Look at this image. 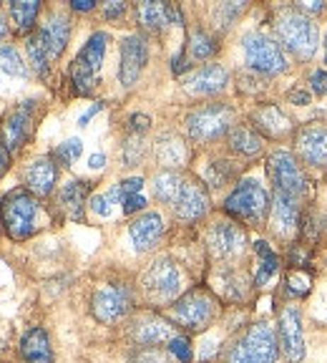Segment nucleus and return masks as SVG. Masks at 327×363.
<instances>
[{"label":"nucleus","instance_id":"3","mask_svg":"<svg viewBox=\"0 0 327 363\" xmlns=\"http://www.w3.org/2000/svg\"><path fill=\"white\" fill-rule=\"evenodd\" d=\"M224 210H226V215H231L234 220L260 225V222H265L267 212H270V197H267L265 187H262L260 182L244 179V182H239L237 187H234V192L226 197Z\"/></svg>","mask_w":327,"mask_h":363},{"label":"nucleus","instance_id":"36","mask_svg":"<svg viewBox=\"0 0 327 363\" xmlns=\"http://www.w3.org/2000/svg\"><path fill=\"white\" fill-rule=\"evenodd\" d=\"M312 270L310 267H292L287 278V290L294 295V298H305L312 288Z\"/></svg>","mask_w":327,"mask_h":363},{"label":"nucleus","instance_id":"45","mask_svg":"<svg viewBox=\"0 0 327 363\" xmlns=\"http://www.w3.org/2000/svg\"><path fill=\"white\" fill-rule=\"evenodd\" d=\"M149 124H151V119L149 116H144V113H134L129 119V129L136 131V134H142V131L149 129Z\"/></svg>","mask_w":327,"mask_h":363},{"label":"nucleus","instance_id":"39","mask_svg":"<svg viewBox=\"0 0 327 363\" xmlns=\"http://www.w3.org/2000/svg\"><path fill=\"white\" fill-rule=\"evenodd\" d=\"M229 162H212L207 169V182L212 184V187H224L226 179H229L231 174V167H226Z\"/></svg>","mask_w":327,"mask_h":363},{"label":"nucleus","instance_id":"12","mask_svg":"<svg viewBox=\"0 0 327 363\" xmlns=\"http://www.w3.org/2000/svg\"><path fill=\"white\" fill-rule=\"evenodd\" d=\"M277 338L287 363H299L305 358V335H302V315L297 306H287L280 313V325H277Z\"/></svg>","mask_w":327,"mask_h":363},{"label":"nucleus","instance_id":"8","mask_svg":"<svg viewBox=\"0 0 327 363\" xmlns=\"http://www.w3.org/2000/svg\"><path fill=\"white\" fill-rule=\"evenodd\" d=\"M35 217L38 202L25 192L11 194L3 204V225L13 240H28L35 233Z\"/></svg>","mask_w":327,"mask_h":363},{"label":"nucleus","instance_id":"40","mask_svg":"<svg viewBox=\"0 0 327 363\" xmlns=\"http://www.w3.org/2000/svg\"><path fill=\"white\" fill-rule=\"evenodd\" d=\"M142 154H144V144L139 136H131L129 142L124 144V162L126 167H136L142 162Z\"/></svg>","mask_w":327,"mask_h":363},{"label":"nucleus","instance_id":"30","mask_svg":"<svg viewBox=\"0 0 327 363\" xmlns=\"http://www.w3.org/2000/svg\"><path fill=\"white\" fill-rule=\"evenodd\" d=\"M229 147L242 157H254L262 152V136L249 126H237L229 131Z\"/></svg>","mask_w":327,"mask_h":363},{"label":"nucleus","instance_id":"16","mask_svg":"<svg viewBox=\"0 0 327 363\" xmlns=\"http://www.w3.org/2000/svg\"><path fill=\"white\" fill-rule=\"evenodd\" d=\"M207 242L212 255L217 257H231L242 252L244 247V233L234 222H217L207 235Z\"/></svg>","mask_w":327,"mask_h":363},{"label":"nucleus","instance_id":"49","mask_svg":"<svg viewBox=\"0 0 327 363\" xmlns=\"http://www.w3.org/2000/svg\"><path fill=\"white\" fill-rule=\"evenodd\" d=\"M71 8H74V11H79V13H86V11H93V8H96V3H93V0H74V3H71Z\"/></svg>","mask_w":327,"mask_h":363},{"label":"nucleus","instance_id":"29","mask_svg":"<svg viewBox=\"0 0 327 363\" xmlns=\"http://www.w3.org/2000/svg\"><path fill=\"white\" fill-rule=\"evenodd\" d=\"M184 177L176 174V172H161V174L154 177V194H156V199L174 207L181 189H184Z\"/></svg>","mask_w":327,"mask_h":363},{"label":"nucleus","instance_id":"48","mask_svg":"<svg viewBox=\"0 0 327 363\" xmlns=\"http://www.w3.org/2000/svg\"><path fill=\"white\" fill-rule=\"evenodd\" d=\"M186 68H189V63H186V53L184 51H181L179 56L171 58V71H174V74H181V71H186Z\"/></svg>","mask_w":327,"mask_h":363},{"label":"nucleus","instance_id":"56","mask_svg":"<svg viewBox=\"0 0 327 363\" xmlns=\"http://www.w3.org/2000/svg\"><path fill=\"white\" fill-rule=\"evenodd\" d=\"M325 63H327V35H325Z\"/></svg>","mask_w":327,"mask_h":363},{"label":"nucleus","instance_id":"26","mask_svg":"<svg viewBox=\"0 0 327 363\" xmlns=\"http://www.w3.org/2000/svg\"><path fill=\"white\" fill-rule=\"evenodd\" d=\"M38 33H40V38H43L45 48H48V53H51V61H56V58L63 53V48H66L68 35H71V26H68V18L51 16L38 28Z\"/></svg>","mask_w":327,"mask_h":363},{"label":"nucleus","instance_id":"25","mask_svg":"<svg viewBox=\"0 0 327 363\" xmlns=\"http://www.w3.org/2000/svg\"><path fill=\"white\" fill-rule=\"evenodd\" d=\"M252 121L257 129L265 131V134L272 136V139H282V136H287L289 131H292V121H289L282 113V108L275 106V104L257 108V111L252 113Z\"/></svg>","mask_w":327,"mask_h":363},{"label":"nucleus","instance_id":"33","mask_svg":"<svg viewBox=\"0 0 327 363\" xmlns=\"http://www.w3.org/2000/svg\"><path fill=\"white\" fill-rule=\"evenodd\" d=\"M156 157L164 167H179L186 159V147L176 136H161L156 144Z\"/></svg>","mask_w":327,"mask_h":363},{"label":"nucleus","instance_id":"42","mask_svg":"<svg viewBox=\"0 0 327 363\" xmlns=\"http://www.w3.org/2000/svg\"><path fill=\"white\" fill-rule=\"evenodd\" d=\"M121 204H124L126 215H134V212H142L144 207H147V199H144L142 194H129Z\"/></svg>","mask_w":327,"mask_h":363},{"label":"nucleus","instance_id":"14","mask_svg":"<svg viewBox=\"0 0 327 363\" xmlns=\"http://www.w3.org/2000/svg\"><path fill=\"white\" fill-rule=\"evenodd\" d=\"M149 61V45L142 35H126L121 43V84L134 86Z\"/></svg>","mask_w":327,"mask_h":363},{"label":"nucleus","instance_id":"54","mask_svg":"<svg viewBox=\"0 0 327 363\" xmlns=\"http://www.w3.org/2000/svg\"><path fill=\"white\" fill-rule=\"evenodd\" d=\"M302 11H307V13H322V11H325V6H322V3H312V0H305V3H302Z\"/></svg>","mask_w":327,"mask_h":363},{"label":"nucleus","instance_id":"55","mask_svg":"<svg viewBox=\"0 0 327 363\" xmlns=\"http://www.w3.org/2000/svg\"><path fill=\"white\" fill-rule=\"evenodd\" d=\"M8 35V26H6V21H3V18H0V40L6 38Z\"/></svg>","mask_w":327,"mask_h":363},{"label":"nucleus","instance_id":"19","mask_svg":"<svg viewBox=\"0 0 327 363\" xmlns=\"http://www.w3.org/2000/svg\"><path fill=\"white\" fill-rule=\"evenodd\" d=\"M229 84V74L226 68L217 66V63H209V66L194 71L189 79H186V91L199 94V96H212V94H219Z\"/></svg>","mask_w":327,"mask_h":363},{"label":"nucleus","instance_id":"1","mask_svg":"<svg viewBox=\"0 0 327 363\" xmlns=\"http://www.w3.org/2000/svg\"><path fill=\"white\" fill-rule=\"evenodd\" d=\"M275 30L280 43L297 58L310 61L315 56L320 35H317V23L310 16L299 11H282L275 23Z\"/></svg>","mask_w":327,"mask_h":363},{"label":"nucleus","instance_id":"31","mask_svg":"<svg viewBox=\"0 0 327 363\" xmlns=\"http://www.w3.org/2000/svg\"><path fill=\"white\" fill-rule=\"evenodd\" d=\"M254 252L260 257V270L254 275V285H265L267 280L280 270V257L275 255V250H272L265 240H257V242H254Z\"/></svg>","mask_w":327,"mask_h":363},{"label":"nucleus","instance_id":"50","mask_svg":"<svg viewBox=\"0 0 327 363\" xmlns=\"http://www.w3.org/2000/svg\"><path fill=\"white\" fill-rule=\"evenodd\" d=\"M101 106H103V104H93V106H91L88 111H86L84 116H81V121H79V124H81V126H86V124H88V121L93 119V116H96L98 111H101Z\"/></svg>","mask_w":327,"mask_h":363},{"label":"nucleus","instance_id":"7","mask_svg":"<svg viewBox=\"0 0 327 363\" xmlns=\"http://www.w3.org/2000/svg\"><path fill=\"white\" fill-rule=\"evenodd\" d=\"M244 45V61L249 68L260 71V74H282L287 68V58H285L282 45L275 43L272 38L262 33H249L242 40Z\"/></svg>","mask_w":327,"mask_h":363},{"label":"nucleus","instance_id":"9","mask_svg":"<svg viewBox=\"0 0 327 363\" xmlns=\"http://www.w3.org/2000/svg\"><path fill=\"white\" fill-rule=\"evenodd\" d=\"M134 306V295L126 285H103L91 298V313L101 323H116Z\"/></svg>","mask_w":327,"mask_h":363},{"label":"nucleus","instance_id":"47","mask_svg":"<svg viewBox=\"0 0 327 363\" xmlns=\"http://www.w3.org/2000/svg\"><path fill=\"white\" fill-rule=\"evenodd\" d=\"M124 11H126V6H124V3H119V0H116V3H108V6L103 8L106 18H121V16H124Z\"/></svg>","mask_w":327,"mask_h":363},{"label":"nucleus","instance_id":"22","mask_svg":"<svg viewBox=\"0 0 327 363\" xmlns=\"http://www.w3.org/2000/svg\"><path fill=\"white\" fill-rule=\"evenodd\" d=\"M136 16H139V23L147 30H161L169 23L181 26L179 8L169 6V3H142V6L136 8Z\"/></svg>","mask_w":327,"mask_h":363},{"label":"nucleus","instance_id":"15","mask_svg":"<svg viewBox=\"0 0 327 363\" xmlns=\"http://www.w3.org/2000/svg\"><path fill=\"white\" fill-rule=\"evenodd\" d=\"M33 108H35V101H23L6 119V126H3V147H6L8 152L21 149L23 142L28 139L30 124H33Z\"/></svg>","mask_w":327,"mask_h":363},{"label":"nucleus","instance_id":"6","mask_svg":"<svg viewBox=\"0 0 327 363\" xmlns=\"http://www.w3.org/2000/svg\"><path fill=\"white\" fill-rule=\"evenodd\" d=\"M234 119V111L224 104H209L186 116V131L194 142H214L226 134Z\"/></svg>","mask_w":327,"mask_h":363},{"label":"nucleus","instance_id":"52","mask_svg":"<svg viewBox=\"0 0 327 363\" xmlns=\"http://www.w3.org/2000/svg\"><path fill=\"white\" fill-rule=\"evenodd\" d=\"M289 99H292V101H297L299 106L310 104V94H305V91H292V94H289Z\"/></svg>","mask_w":327,"mask_h":363},{"label":"nucleus","instance_id":"24","mask_svg":"<svg viewBox=\"0 0 327 363\" xmlns=\"http://www.w3.org/2000/svg\"><path fill=\"white\" fill-rule=\"evenodd\" d=\"M21 356L25 363H53L51 338L43 328H30L21 338Z\"/></svg>","mask_w":327,"mask_h":363},{"label":"nucleus","instance_id":"53","mask_svg":"<svg viewBox=\"0 0 327 363\" xmlns=\"http://www.w3.org/2000/svg\"><path fill=\"white\" fill-rule=\"evenodd\" d=\"M103 164H106V157H103V154H93V157L88 159V167H91V169H101Z\"/></svg>","mask_w":327,"mask_h":363},{"label":"nucleus","instance_id":"13","mask_svg":"<svg viewBox=\"0 0 327 363\" xmlns=\"http://www.w3.org/2000/svg\"><path fill=\"white\" fill-rule=\"evenodd\" d=\"M297 154L305 159L310 167L327 169V129L320 124H307L294 136Z\"/></svg>","mask_w":327,"mask_h":363},{"label":"nucleus","instance_id":"51","mask_svg":"<svg viewBox=\"0 0 327 363\" xmlns=\"http://www.w3.org/2000/svg\"><path fill=\"white\" fill-rule=\"evenodd\" d=\"M8 167H11V157H8V149H6V147H0V177L6 174Z\"/></svg>","mask_w":327,"mask_h":363},{"label":"nucleus","instance_id":"18","mask_svg":"<svg viewBox=\"0 0 327 363\" xmlns=\"http://www.w3.org/2000/svg\"><path fill=\"white\" fill-rule=\"evenodd\" d=\"M209 210V194L207 189L199 184V182H184V189H181L179 199H176L174 204V212L176 217H181V220H199V217H204Z\"/></svg>","mask_w":327,"mask_h":363},{"label":"nucleus","instance_id":"38","mask_svg":"<svg viewBox=\"0 0 327 363\" xmlns=\"http://www.w3.org/2000/svg\"><path fill=\"white\" fill-rule=\"evenodd\" d=\"M81 152H84V144H81V139H68V142H63L61 147L56 149V154L53 157L61 162V164H74L76 159L81 157Z\"/></svg>","mask_w":327,"mask_h":363},{"label":"nucleus","instance_id":"11","mask_svg":"<svg viewBox=\"0 0 327 363\" xmlns=\"http://www.w3.org/2000/svg\"><path fill=\"white\" fill-rule=\"evenodd\" d=\"M142 285L151 301H159V303L171 301L181 288L179 267H176L171 260H156L147 272H144Z\"/></svg>","mask_w":327,"mask_h":363},{"label":"nucleus","instance_id":"10","mask_svg":"<svg viewBox=\"0 0 327 363\" xmlns=\"http://www.w3.org/2000/svg\"><path fill=\"white\" fill-rule=\"evenodd\" d=\"M270 167V177L275 182V187L285 194H292V197H302L307 189V179H305V172L302 167L297 164V159L294 154L289 152H275L267 162Z\"/></svg>","mask_w":327,"mask_h":363},{"label":"nucleus","instance_id":"41","mask_svg":"<svg viewBox=\"0 0 327 363\" xmlns=\"http://www.w3.org/2000/svg\"><path fill=\"white\" fill-rule=\"evenodd\" d=\"M169 353L174 358H179L181 363L192 361V348H189V340L181 338V335H174V338L169 340Z\"/></svg>","mask_w":327,"mask_h":363},{"label":"nucleus","instance_id":"35","mask_svg":"<svg viewBox=\"0 0 327 363\" xmlns=\"http://www.w3.org/2000/svg\"><path fill=\"white\" fill-rule=\"evenodd\" d=\"M217 40L212 38V35L207 33V30H194L192 35H189V56L197 58V61H207V58H212L217 53Z\"/></svg>","mask_w":327,"mask_h":363},{"label":"nucleus","instance_id":"17","mask_svg":"<svg viewBox=\"0 0 327 363\" xmlns=\"http://www.w3.org/2000/svg\"><path fill=\"white\" fill-rule=\"evenodd\" d=\"M131 338L139 343L142 348H156L166 340L174 338V330H171L169 320H164L159 315H142L131 328Z\"/></svg>","mask_w":327,"mask_h":363},{"label":"nucleus","instance_id":"44","mask_svg":"<svg viewBox=\"0 0 327 363\" xmlns=\"http://www.w3.org/2000/svg\"><path fill=\"white\" fill-rule=\"evenodd\" d=\"M310 86L315 94H327V71H315L310 76Z\"/></svg>","mask_w":327,"mask_h":363},{"label":"nucleus","instance_id":"27","mask_svg":"<svg viewBox=\"0 0 327 363\" xmlns=\"http://www.w3.org/2000/svg\"><path fill=\"white\" fill-rule=\"evenodd\" d=\"M28 79V68L13 45H0V89L16 86V81Z\"/></svg>","mask_w":327,"mask_h":363},{"label":"nucleus","instance_id":"4","mask_svg":"<svg viewBox=\"0 0 327 363\" xmlns=\"http://www.w3.org/2000/svg\"><path fill=\"white\" fill-rule=\"evenodd\" d=\"M217 315V301L204 290H192L171 308V320L186 330H204Z\"/></svg>","mask_w":327,"mask_h":363},{"label":"nucleus","instance_id":"37","mask_svg":"<svg viewBox=\"0 0 327 363\" xmlns=\"http://www.w3.org/2000/svg\"><path fill=\"white\" fill-rule=\"evenodd\" d=\"M129 363H174V356L161 348H139L129 358Z\"/></svg>","mask_w":327,"mask_h":363},{"label":"nucleus","instance_id":"34","mask_svg":"<svg viewBox=\"0 0 327 363\" xmlns=\"http://www.w3.org/2000/svg\"><path fill=\"white\" fill-rule=\"evenodd\" d=\"M28 58H30V66H33L40 76H45L48 71H51V53H48V48H45L38 30L28 38Z\"/></svg>","mask_w":327,"mask_h":363},{"label":"nucleus","instance_id":"28","mask_svg":"<svg viewBox=\"0 0 327 363\" xmlns=\"http://www.w3.org/2000/svg\"><path fill=\"white\" fill-rule=\"evenodd\" d=\"M86 197H88V184L86 182H68L66 187L61 189V204L63 210L68 212V217H74V220H84V204Z\"/></svg>","mask_w":327,"mask_h":363},{"label":"nucleus","instance_id":"32","mask_svg":"<svg viewBox=\"0 0 327 363\" xmlns=\"http://www.w3.org/2000/svg\"><path fill=\"white\" fill-rule=\"evenodd\" d=\"M38 11H40V3H35V0H16V3L8 6V16H11V21L16 23L21 33L33 28Z\"/></svg>","mask_w":327,"mask_h":363},{"label":"nucleus","instance_id":"46","mask_svg":"<svg viewBox=\"0 0 327 363\" xmlns=\"http://www.w3.org/2000/svg\"><path fill=\"white\" fill-rule=\"evenodd\" d=\"M91 210L96 212V215L106 217L111 212V202H108V197H93L91 199Z\"/></svg>","mask_w":327,"mask_h":363},{"label":"nucleus","instance_id":"5","mask_svg":"<svg viewBox=\"0 0 327 363\" xmlns=\"http://www.w3.org/2000/svg\"><path fill=\"white\" fill-rule=\"evenodd\" d=\"M106 43V33H93L88 38V43L81 48L79 56H76L74 66H71V79H74V86L79 94H91L93 86L98 84V71H101Z\"/></svg>","mask_w":327,"mask_h":363},{"label":"nucleus","instance_id":"20","mask_svg":"<svg viewBox=\"0 0 327 363\" xmlns=\"http://www.w3.org/2000/svg\"><path fill=\"white\" fill-rule=\"evenodd\" d=\"M275 227L285 238H292L299 230V199L275 189Z\"/></svg>","mask_w":327,"mask_h":363},{"label":"nucleus","instance_id":"21","mask_svg":"<svg viewBox=\"0 0 327 363\" xmlns=\"http://www.w3.org/2000/svg\"><path fill=\"white\" fill-rule=\"evenodd\" d=\"M161 233H164V225H161V217H159L156 212H147V215H142L139 220L131 222V227H129V235H131V240H134V247L139 250V252L151 250L154 245L159 242Z\"/></svg>","mask_w":327,"mask_h":363},{"label":"nucleus","instance_id":"43","mask_svg":"<svg viewBox=\"0 0 327 363\" xmlns=\"http://www.w3.org/2000/svg\"><path fill=\"white\" fill-rule=\"evenodd\" d=\"M119 187H121V192H124V199H126L129 194H139V192H142L144 179H142V177H131V179H124V182H121Z\"/></svg>","mask_w":327,"mask_h":363},{"label":"nucleus","instance_id":"2","mask_svg":"<svg viewBox=\"0 0 327 363\" xmlns=\"http://www.w3.org/2000/svg\"><path fill=\"white\" fill-rule=\"evenodd\" d=\"M280 338L270 323H254L242 335L237 346L231 348L229 363H275L280 358Z\"/></svg>","mask_w":327,"mask_h":363},{"label":"nucleus","instance_id":"23","mask_svg":"<svg viewBox=\"0 0 327 363\" xmlns=\"http://www.w3.org/2000/svg\"><path fill=\"white\" fill-rule=\"evenodd\" d=\"M58 179V169H56V162L48 157L43 159H35L33 164L25 169V184L33 194L38 197H45V194L53 192V184Z\"/></svg>","mask_w":327,"mask_h":363}]
</instances>
